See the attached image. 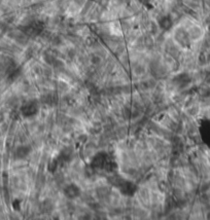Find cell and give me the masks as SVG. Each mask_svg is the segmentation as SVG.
I'll return each instance as SVG.
<instances>
[{"mask_svg": "<svg viewBox=\"0 0 210 220\" xmlns=\"http://www.w3.org/2000/svg\"><path fill=\"white\" fill-rule=\"evenodd\" d=\"M65 196L68 198H75L80 194V189L78 188V186H76L75 184H70L67 186L64 190Z\"/></svg>", "mask_w": 210, "mask_h": 220, "instance_id": "6da1fadb", "label": "cell"}, {"mask_svg": "<svg viewBox=\"0 0 210 220\" xmlns=\"http://www.w3.org/2000/svg\"><path fill=\"white\" fill-rule=\"evenodd\" d=\"M30 147L27 146V145H21L17 148L16 150V155L18 158H25L26 156L29 155L30 153Z\"/></svg>", "mask_w": 210, "mask_h": 220, "instance_id": "7a4b0ae2", "label": "cell"}, {"mask_svg": "<svg viewBox=\"0 0 210 220\" xmlns=\"http://www.w3.org/2000/svg\"><path fill=\"white\" fill-rule=\"evenodd\" d=\"M22 112L27 116L33 115V114H35L36 112H37V107H36L35 103L30 102V103H28V104H26L24 107H23Z\"/></svg>", "mask_w": 210, "mask_h": 220, "instance_id": "3957f363", "label": "cell"}, {"mask_svg": "<svg viewBox=\"0 0 210 220\" xmlns=\"http://www.w3.org/2000/svg\"><path fill=\"white\" fill-rule=\"evenodd\" d=\"M171 25H172V23H171V21L169 20L168 18H164L162 20V22H161V26H162L164 29H168Z\"/></svg>", "mask_w": 210, "mask_h": 220, "instance_id": "277c9868", "label": "cell"}, {"mask_svg": "<svg viewBox=\"0 0 210 220\" xmlns=\"http://www.w3.org/2000/svg\"><path fill=\"white\" fill-rule=\"evenodd\" d=\"M2 120H3V113H1V112H0V122H1Z\"/></svg>", "mask_w": 210, "mask_h": 220, "instance_id": "5b68a950", "label": "cell"}]
</instances>
